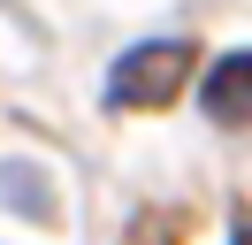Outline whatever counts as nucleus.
<instances>
[{
	"instance_id": "1",
	"label": "nucleus",
	"mask_w": 252,
	"mask_h": 245,
	"mask_svg": "<svg viewBox=\"0 0 252 245\" xmlns=\"http://www.w3.org/2000/svg\"><path fill=\"white\" fill-rule=\"evenodd\" d=\"M184 77H191V46L184 39H145L107 69V107H160V100H176Z\"/></svg>"
},
{
	"instance_id": "2",
	"label": "nucleus",
	"mask_w": 252,
	"mask_h": 245,
	"mask_svg": "<svg viewBox=\"0 0 252 245\" xmlns=\"http://www.w3.org/2000/svg\"><path fill=\"white\" fill-rule=\"evenodd\" d=\"M199 107L214 122H237V130L252 122V46H245V54H221L214 69L199 77Z\"/></svg>"
},
{
	"instance_id": "3",
	"label": "nucleus",
	"mask_w": 252,
	"mask_h": 245,
	"mask_svg": "<svg viewBox=\"0 0 252 245\" xmlns=\"http://www.w3.org/2000/svg\"><path fill=\"white\" fill-rule=\"evenodd\" d=\"M229 245H252V222H237V238H229Z\"/></svg>"
}]
</instances>
